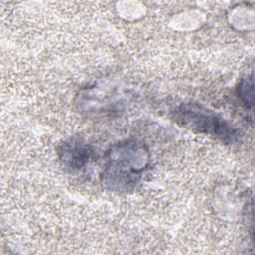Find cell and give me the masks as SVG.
Listing matches in <instances>:
<instances>
[{
    "label": "cell",
    "instance_id": "cell-1",
    "mask_svg": "<svg viewBox=\"0 0 255 255\" xmlns=\"http://www.w3.org/2000/svg\"><path fill=\"white\" fill-rule=\"evenodd\" d=\"M108 159L109 165L105 175L112 176L111 184L117 181L116 184L120 185V188L134 184L147 161L143 146L128 141L113 147Z\"/></svg>",
    "mask_w": 255,
    "mask_h": 255
},
{
    "label": "cell",
    "instance_id": "cell-2",
    "mask_svg": "<svg viewBox=\"0 0 255 255\" xmlns=\"http://www.w3.org/2000/svg\"><path fill=\"white\" fill-rule=\"evenodd\" d=\"M176 114L177 121L188 128L216 135L222 140H232L235 136V131L226 122L198 105H184Z\"/></svg>",
    "mask_w": 255,
    "mask_h": 255
},
{
    "label": "cell",
    "instance_id": "cell-3",
    "mask_svg": "<svg viewBox=\"0 0 255 255\" xmlns=\"http://www.w3.org/2000/svg\"><path fill=\"white\" fill-rule=\"evenodd\" d=\"M60 152L62 160L73 168L82 167L88 161L91 153L88 146L79 141L66 142Z\"/></svg>",
    "mask_w": 255,
    "mask_h": 255
},
{
    "label": "cell",
    "instance_id": "cell-4",
    "mask_svg": "<svg viewBox=\"0 0 255 255\" xmlns=\"http://www.w3.org/2000/svg\"><path fill=\"white\" fill-rule=\"evenodd\" d=\"M253 76L251 75L247 79H243L237 89L238 97L243 102V104L247 108L253 107V99H254V93H253Z\"/></svg>",
    "mask_w": 255,
    "mask_h": 255
}]
</instances>
